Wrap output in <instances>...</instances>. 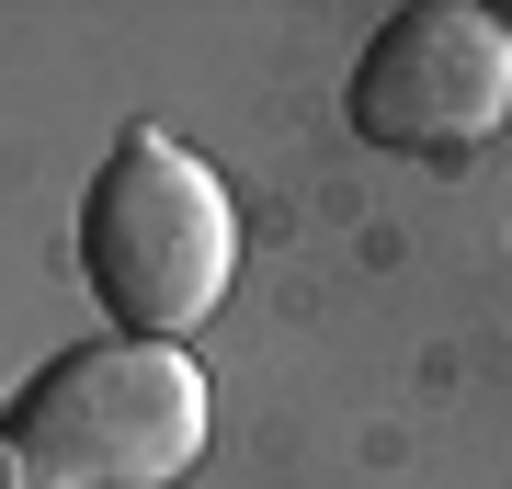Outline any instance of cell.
<instances>
[{"mask_svg": "<svg viewBox=\"0 0 512 489\" xmlns=\"http://www.w3.org/2000/svg\"><path fill=\"white\" fill-rule=\"evenodd\" d=\"M342 114L365 148H421V160H467L512 126V23L478 0H410L376 23L353 57Z\"/></svg>", "mask_w": 512, "mask_h": 489, "instance_id": "3", "label": "cell"}, {"mask_svg": "<svg viewBox=\"0 0 512 489\" xmlns=\"http://www.w3.org/2000/svg\"><path fill=\"white\" fill-rule=\"evenodd\" d=\"M228 273H239L228 182L160 126L114 137L92 194H80V285H92V308L126 342H183L194 319L228 308Z\"/></svg>", "mask_w": 512, "mask_h": 489, "instance_id": "1", "label": "cell"}, {"mask_svg": "<svg viewBox=\"0 0 512 489\" xmlns=\"http://www.w3.org/2000/svg\"><path fill=\"white\" fill-rule=\"evenodd\" d=\"M0 489H23V478H12V444H0Z\"/></svg>", "mask_w": 512, "mask_h": 489, "instance_id": "4", "label": "cell"}, {"mask_svg": "<svg viewBox=\"0 0 512 489\" xmlns=\"http://www.w3.org/2000/svg\"><path fill=\"white\" fill-rule=\"evenodd\" d=\"M23 489H171L205 455V376L183 342H69L0 421Z\"/></svg>", "mask_w": 512, "mask_h": 489, "instance_id": "2", "label": "cell"}]
</instances>
